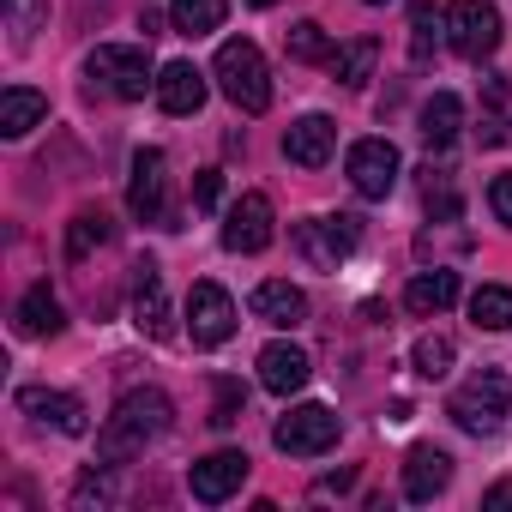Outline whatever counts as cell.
I'll return each mask as SVG.
<instances>
[{
    "label": "cell",
    "instance_id": "6da1fadb",
    "mask_svg": "<svg viewBox=\"0 0 512 512\" xmlns=\"http://www.w3.org/2000/svg\"><path fill=\"white\" fill-rule=\"evenodd\" d=\"M169 416H175V404H169L157 386H133V392H121L115 416H109L103 434H97V458H103V464H127L133 452H145V440L169 434Z\"/></svg>",
    "mask_w": 512,
    "mask_h": 512
},
{
    "label": "cell",
    "instance_id": "7a4b0ae2",
    "mask_svg": "<svg viewBox=\"0 0 512 512\" xmlns=\"http://www.w3.org/2000/svg\"><path fill=\"white\" fill-rule=\"evenodd\" d=\"M217 91L241 109V115H266L272 109V73H266V55L253 49L247 37H229L217 49Z\"/></svg>",
    "mask_w": 512,
    "mask_h": 512
},
{
    "label": "cell",
    "instance_id": "3957f363",
    "mask_svg": "<svg viewBox=\"0 0 512 512\" xmlns=\"http://www.w3.org/2000/svg\"><path fill=\"white\" fill-rule=\"evenodd\" d=\"M506 410H512V386H506L500 368L470 374V380L452 392V404H446V416H452L464 434H494V428L506 422Z\"/></svg>",
    "mask_w": 512,
    "mask_h": 512
},
{
    "label": "cell",
    "instance_id": "277c9868",
    "mask_svg": "<svg viewBox=\"0 0 512 512\" xmlns=\"http://www.w3.org/2000/svg\"><path fill=\"white\" fill-rule=\"evenodd\" d=\"M91 79L109 91V97H121V103H139L157 79H151V55L145 49H127V43H103V49H91Z\"/></svg>",
    "mask_w": 512,
    "mask_h": 512
},
{
    "label": "cell",
    "instance_id": "5b68a950",
    "mask_svg": "<svg viewBox=\"0 0 512 512\" xmlns=\"http://www.w3.org/2000/svg\"><path fill=\"white\" fill-rule=\"evenodd\" d=\"M446 43L464 61H488L500 49V13L488 7V0H452L446 7Z\"/></svg>",
    "mask_w": 512,
    "mask_h": 512
},
{
    "label": "cell",
    "instance_id": "8992f818",
    "mask_svg": "<svg viewBox=\"0 0 512 512\" xmlns=\"http://www.w3.org/2000/svg\"><path fill=\"white\" fill-rule=\"evenodd\" d=\"M272 440H278V452H290V458H320V452L338 446V416H332L326 404H296V410L272 428Z\"/></svg>",
    "mask_w": 512,
    "mask_h": 512
},
{
    "label": "cell",
    "instance_id": "52a82bcc",
    "mask_svg": "<svg viewBox=\"0 0 512 512\" xmlns=\"http://www.w3.org/2000/svg\"><path fill=\"white\" fill-rule=\"evenodd\" d=\"M344 169H350V187H356L362 199H386V193L398 187L404 157H398V145H392V139H356V145H350V157H344Z\"/></svg>",
    "mask_w": 512,
    "mask_h": 512
},
{
    "label": "cell",
    "instance_id": "ba28073f",
    "mask_svg": "<svg viewBox=\"0 0 512 512\" xmlns=\"http://www.w3.org/2000/svg\"><path fill=\"white\" fill-rule=\"evenodd\" d=\"M187 332H193V344H205V350H217V344L235 338V302H229L223 284L199 278V284L187 290Z\"/></svg>",
    "mask_w": 512,
    "mask_h": 512
},
{
    "label": "cell",
    "instance_id": "9c48e42d",
    "mask_svg": "<svg viewBox=\"0 0 512 512\" xmlns=\"http://www.w3.org/2000/svg\"><path fill=\"white\" fill-rule=\"evenodd\" d=\"M223 247L229 253H266L272 247V199L266 193H241L223 217Z\"/></svg>",
    "mask_w": 512,
    "mask_h": 512
},
{
    "label": "cell",
    "instance_id": "30bf717a",
    "mask_svg": "<svg viewBox=\"0 0 512 512\" xmlns=\"http://www.w3.org/2000/svg\"><path fill=\"white\" fill-rule=\"evenodd\" d=\"M247 470H253L247 452H229V446H223V452H211V458H199V464L187 470V488H193L199 506H223V500L247 482Z\"/></svg>",
    "mask_w": 512,
    "mask_h": 512
},
{
    "label": "cell",
    "instance_id": "8fae6325",
    "mask_svg": "<svg viewBox=\"0 0 512 512\" xmlns=\"http://www.w3.org/2000/svg\"><path fill=\"white\" fill-rule=\"evenodd\" d=\"M163 193H169V163L163 151H139L133 157V181H127V211L139 223H163Z\"/></svg>",
    "mask_w": 512,
    "mask_h": 512
},
{
    "label": "cell",
    "instance_id": "7c38bea8",
    "mask_svg": "<svg viewBox=\"0 0 512 512\" xmlns=\"http://www.w3.org/2000/svg\"><path fill=\"white\" fill-rule=\"evenodd\" d=\"M133 326H139L145 338H169V332H175V320H169V296H163V272H157L151 260L133 266Z\"/></svg>",
    "mask_w": 512,
    "mask_h": 512
},
{
    "label": "cell",
    "instance_id": "4fadbf2b",
    "mask_svg": "<svg viewBox=\"0 0 512 512\" xmlns=\"http://www.w3.org/2000/svg\"><path fill=\"white\" fill-rule=\"evenodd\" d=\"M308 374H314V362H308V350L302 344H266L260 350V386L266 392H278V398H290V392H302L308 386Z\"/></svg>",
    "mask_w": 512,
    "mask_h": 512
},
{
    "label": "cell",
    "instance_id": "5bb4252c",
    "mask_svg": "<svg viewBox=\"0 0 512 512\" xmlns=\"http://www.w3.org/2000/svg\"><path fill=\"white\" fill-rule=\"evenodd\" d=\"M157 103H163V115H199V103H205V73H199L193 61H169V67L157 73Z\"/></svg>",
    "mask_w": 512,
    "mask_h": 512
},
{
    "label": "cell",
    "instance_id": "9a60e30c",
    "mask_svg": "<svg viewBox=\"0 0 512 512\" xmlns=\"http://www.w3.org/2000/svg\"><path fill=\"white\" fill-rule=\"evenodd\" d=\"M332 145H338V127H332L326 115H302V121L284 133V157H290V163H302V169L332 163Z\"/></svg>",
    "mask_w": 512,
    "mask_h": 512
},
{
    "label": "cell",
    "instance_id": "2e32d148",
    "mask_svg": "<svg viewBox=\"0 0 512 512\" xmlns=\"http://www.w3.org/2000/svg\"><path fill=\"white\" fill-rule=\"evenodd\" d=\"M19 410H25V416H37V422H55L61 434H85V428H91V422H85V404H79L73 392L25 386V392H19Z\"/></svg>",
    "mask_w": 512,
    "mask_h": 512
},
{
    "label": "cell",
    "instance_id": "e0dca14e",
    "mask_svg": "<svg viewBox=\"0 0 512 512\" xmlns=\"http://www.w3.org/2000/svg\"><path fill=\"white\" fill-rule=\"evenodd\" d=\"M253 314H260L266 326H284V332H296V326L308 320V296H302L296 284H284V278H266L260 290H253Z\"/></svg>",
    "mask_w": 512,
    "mask_h": 512
},
{
    "label": "cell",
    "instance_id": "ac0fdd59",
    "mask_svg": "<svg viewBox=\"0 0 512 512\" xmlns=\"http://www.w3.org/2000/svg\"><path fill=\"white\" fill-rule=\"evenodd\" d=\"M446 482H452V458L440 446H416L404 464V500H434L446 494Z\"/></svg>",
    "mask_w": 512,
    "mask_h": 512
},
{
    "label": "cell",
    "instance_id": "d6986e66",
    "mask_svg": "<svg viewBox=\"0 0 512 512\" xmlns=\"http://www.w3.org/2000/svg\"><path fill=\"white\" fill-rule=\"evenodd\" d=\"M458 302V272H446V266H434V272H422V278H410V290H404V308L410 314H446Z\"/></svg>",
    "mask_w": 512,
    "mask_h": 512
},
{
    "label": "cell",
    "instance_id": "ffe728a7",
    "mask_svg": "<svg viewBox=\"0 0 512 512\" xmlns=\"http://www.w3.org/2000/svg\"><path fill=\"white\" fill-rule=\"evenodd\" d=\"M43 115H49V97L43 91H31V85L0 91V133H7V139H25Z\"/></svg>",
    "mask_w": 512,
    "mask_h": 512
},
{
    "label": "cell",
    "instance_id": "44dd1931",
    "mask_svg": "<svg viewBox=\"0 0 512 512\" xmlns=\"http://www.w3.org/2000/svg\"><path fill=\"white\" fill-rule=\"evenodd\" d=\"M458 127H464V103H458L452 91H434V97L422 103V127H416V133H422L434 151H446V145L458 139Z\"/></svg>",
    "mask_w": 512,
    "mask_h": 512
},
{
    "label": "cell",
    "instance_id": "7402d4cb",
    "mask_svg": "<svg viewBox=\"0 0 512 512\" xmlns=\"http://www.w3.org/2000/svg\"><path fill=\"white\" fill-rule=\"evenodd\" d=\"M61 326H67V314H61V302L49 296V284H31L25 302H19V332H31V338H55Z\"/></svg>",
    "mask_w": 512,
    "mask_h": 512
},
{
    "label": "cell",
    "instance_id": "603a6c76",
    "mask_svg": "<svg viewBox=\"0 0 512 512\" xmlns=\"http://www.w3.org/2000/svg\"><path fill=\"white\" fill-rule=\"evenodd\" d=\"M223 13H229V0H175V7H169V25H175L181 37H211V31L223 25Z\"/></svg>",
    "mask_w": 512,
    "mask_h": 512
},
{
    "label": "cell",
    "instance_id": "cb8c5ba5",
    "mask_svg": "<svg viewBox=\"0 0 512 512\" xmlns=\"http://www.w3.org/2000/svg\"><path fill=\"white\" fill-rule=\"evenodd\" d=\"M374 61H380V43H374V37H356V43H344V49L332 55V73H338L344 85H368V79H374Z\"/></svg>",
    "mask_w": 512,
    "mask_h": 512
},
{
    "label": "cell",
    "instance_id": "d4e9b609",
    "mask_svg": "<svg viewBox=\"0 0 512 512\" xmlns=\"http://www.w3.org/2000/svg\"><path fill=\"white\" fill-rule=\"evenodd\" d=\"M470 320H476L482 332H506V326H512V290H506V284H482V290L470 296Z\"/></svg>",
    "mask_w": 512,
    "mask_h": 512
},
{
    "label": "cell",
    "instance_id": "484cf974",
    "mask_svg": "<svg viewBox=\"0 0 512 512\" xmlns=\"http://www.w3.org/2000/svg\"><path fill=\"white\" fill-rule=\"evenodd\" d=\"M296 247L308 253V266H320V272H332V266L344 260V247L332 241V229H326V217H320V223H302V229H296Z\"/></svg>",
    "mask_w": 512,
    "mask_h": 512
},
{
    "label": "cell",
    "instance_id": "4316f807",
    "mask_svg": "<svg viewBox=\"0 0 512 512\" xmlns=\"http://www.w3.org/2000/svg\"><path fill=\"white\" fill-rule=\"evenodd\" d=\"M109 235H115V223H109L103 211H79V217H73V235H67V260H85V253L103 247Z\"/></svg>",
    "mask_w": 512,
    "mask_h": 512
},
{
    "label": "cell",
    "instance_id": "83f0119b",
    "mask_svg": "<svg viewBox=\"0 0 512 512\" xmlns=\"http://www.w3.org/2000/svg\"><path fill=\"white\" fill-rule=\"evenodd\" d=\"M290 61H332V37H326V25H314V19H302V25H290Z\"/></svg>",
    "mask_w": 512,
    "mask_h": 512
},
{
    "label": "cell",
    "instance_id": "f1b7e54d",
    "mask_svg": "<svg viewBox=\"0 0 512 512\" xmlns=\"http://www.w3.org/2000/svg\"><path fill=\"white\" fill-rule=\"evenodd\" d=\"M43 25H49V0H7V31H13L19 49H25Z\"/></svg>",
    "mask_w": 512,
    "mask_h": 512
},
{
    "label": "cell",
    "instance_id": "f546056e",
    "mask_svg": "<svg viewBox=\"0 0 512 512\" xmlns=\"http://www.w3.org/2000/svg\"><path fill=\"white\" fill-rule=\"evenodd\" d=\"M410 362H416V374H422V380H440V374L452 368V338H440V332H428V338H416V350H410Z\"/></svg>",
    "mask_w": 512,
    "mask_h": 512
},
{
    "label": "cell",
    "instance_id": "4dcf8cb0",
    "mask_svg": "<svg viewBox=\"0 0 512 512\" xmlns=\"http://www.w3.org/2000/svg\"><path fill=\"white\" fill-rule=\"evenodd\" d=\"M241 404H247V392H241L235 380H217V410H211V428H235V422H241Z\"/></svg>",
    "mask_w": 512,
    "mask_h": 512
},
{
    "label": "cell",
    "instance_id": "1f68e13d",
    "mask_svg": "<svg viewBox=\"0 0 512 512\" xmlns=\"http://www.w3.org/2000/svg\"><path fill=\"white\" fill-rule=\"evenodd\" d=\"M326 229H332V241L350 253L356 241H362V217H350V211H338V217H326Z\"/></svg>",
    "mask_w": 512,
    "mask_h": 512
},
{
    "label": "cell",
    "instance_id": "d6a6232c",
    "mask_svg": "<svg viewBox=\"0 0 512 512\" xmlns=\"http://www.w3.org/2000/svg\"><path fill=\"white\" fill-rule=\"evenodd\" d=\"M488 205H494V217H500V223H512V169L488 181Z\"/></svg>",
    "mask_w": 512,
    "mask_h": 512
},
{
    "label": "cell",
    "instance_id": "836d02e7",
    "mask_svg": "<svg viewBox=\"0 0 512 512\" xmlns=\"http://www.w3.org/2000/svg\"><path fill=\"white\" fill-rule=\"evenodd\" d=\"M428 31H434V7L422 0V7H416V37H410V55H416V61H428V43H434Z\"/></svg>",
    "mask_w": 512,
    "mask_h": 512
},
{
    "label": "cell",
    "instance_id": "e575fe53",
    "mask_svg": "<svg viewBox=\"0 0 512 512\" xmlns=\"http://www.w3.org/2000/svg\"><path fill=\"white\" fill-rule=\"evenodd\" d=\"M217 193H223V175H217V169H199V175H193V205H205V211H211V205H217Z\"/></svg>",
    "mask_w": 512,
    "mask_h": 512
},
{
    "label": "cell",
    "instance_id": "d590c367",
    "mask_svg": "<svg viewBox=\"0 0 512 512\" xmlns=\"http://www.w3.org/2000/svg\"><path fill=\"white\" fill-rule=\"evenodd\" d=\"M73 500H79V506H91V500H109V476H97V470H91V476H79Z\"/></svg>",
    "mask_w": 512,
    "mask_h": 512
},
{
    "label": "cell",
    "instance_id": "8d00e7d4",
    "mask_svg": "<svg viewBox=\"0 0 512 512\" xmlns=\"http://www.w3.org/2000/svg\"><path fill=\"white\" fill-rule=\"evenodd\" d=\"M506 139H512L506 121H482V145H506Z\"/></svg>",
    "mask_w": 512,
    "mask_h": 512
},
{
    "label": "cell",
    "instance_id": "74e56055",
    "mask_svg": "<svg viewBox=\"0 0 512 512\" xmlns=\"http://www.w3.org/2000/svg\"><path fill=\"white\" fill-rule=\"evenodd\" d=\"M350 482H356V470H338V476H326V482H320V494H344Z\"/></svg>",
    "mask_w": 512,
    "mask_h": 512
},
{
    "label": "cell",
    "instance_id": "f35d334b",
    "mask_svg": "<svg viewBox=\"0 0 512 512\" xmlns=\"http://www.w3.org/2000/svg\"><path fill=\"white\" fill-rule=\"evenodd\" d=\"M482 506H512V482H494V488L482 494Z\"/></svg>",
    "mask_w": 512,
    "mask_h": 512
},
{
    "label": "cell",
    "instance_id": "ab89813d",
    "mask_svg": "<svg viewBox=\"0 0 512 512\" xmlns=\"http://www.w3.org/2000/svg\"><path fill=\"white\" fill-rule=\"evenodd\" d=\"M247 7H278V0H247Z\"/></svg>",
    "mask_w": 512,
    "mask_h": 512
},
{
    "label": "cell",
    "instance_id": "60d3db41",
    "mask_svg": "<svg viewBox=\"0 0 512 512\" xmlns=\"http://www.w3.org/2000/svg\"><path fill=\"white\" fill-rule=\"evenodd\" d=\"M362 7H386V0H362Z\"/></svg>",
    "mask_w": 512,
    "mask_h": 512
}]
</instances>
